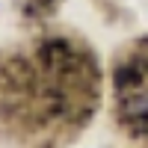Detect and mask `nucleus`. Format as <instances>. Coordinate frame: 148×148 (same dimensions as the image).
Returning a JSON list of instances; mask_svg holds the SVG:
<instances>
[{
	"mask_svg": "<svg viewBox=\"0 0 148 148\" xmlns=\"http://www.w3.org/2000/svg\"><path fill=\"white\" fill-rule=\"evenodd\" d=\"M116 121L133 142L148 145V36L127 42L113 59Z\"/></svg>",
	"mask_w": 148,
	"mask_h": 148,
	"instance_id": "2",
	"label": "nucleus"
},
{
	"mask_svg": "<svg viewBox=\"0 0 148 148\" xmlns=\"http://www.w3.org/2000/svg\"><path fill=\"white\" fill-rule=\"evenodd\" d=\"M101 104V62L74 36H39L0 51V127L27 148L77 139Z\"/></svg>",
	"mask_w": 148,
	"mask_h": 148,
	"instance_id": "1",
	"label": "nucleus"
},
{
	"mask_svg": "<svg viewBox=\"0 0 148 148\" xmlns=\"http://www.w3.org/2000/svg\"><path fill=\"white\" fill-rule=\"evenodd\" d=\"M62 0H24L21 9H24V15L33 18V21H45V18H51L56 15V9Z\"/></svg>",
	"mask_w": 148,
	"mask_h": 148,
	"instance_id": "3",
	"label": "nucleus"
}]
</instances>
